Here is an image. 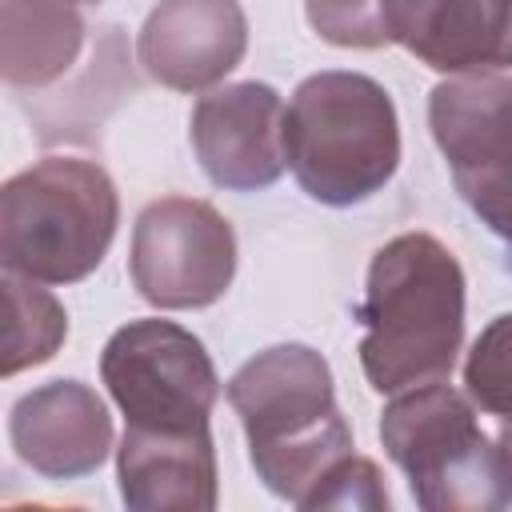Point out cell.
<instances>
[{
	"mask_svg": "<svg viewBox=\"0 0 512 512\" xmlns=\"http://www.w3.org/2000/svg\"><path fill=\"white\" fill-rule=\"evenodd\" d=\"M68 4H100V0H68Z\"/></svg>",
	"mask_w": 512,
	"mask_h": 512,
	"instance_id": "cell-20",
	"label": "cell"
},
{
	"mask_svg": "<svg viewBox=\"0 0 512 512\" xmlns=\"http://www.w3.org/2000/svg\"><path fill=\"white\" fill-rule=\"evenodd\" d=\"M388 504L392 500H388L380 468L368 456H356V452L344 456L308 500V508H364V512H380Z\"/></svg>",
	"mask_w": 512,
	"mask_h": 512,
	"instance_id": "cell-18",
	"label": "cell"
},
{
	"mask_svg": "<svg viewBox=\"0 0 512 512\" xmlns=\"http://www.w3.org/2000/svg\"><path fill=\"white\" fill-rule=\"evenodd\" d=\"M120 196L96 160L44 156L0 188V256L40 284H76L116 240Z\"/></svg>",
	"mask_w": 512,
	"mask_h": 512,
	"instance_id": "cell-4",
	"label": "cell"
},
{
	"mask_svg": "<svg viewBox=\"0 0 512 512\" xmlns=\"http://www.w3.org/2000/svg\"><path fill=\"white\" fill-rule=\"evenodd\" d=\"M8 440L32 472L52 480H76L108 460L112 416L96 388L80 380H52L12 404Z\"/></svg>",
	"mask_w": 512,
	"mask_h": 512,
	"instance_id": "cell-11",
	"label": "cell"
},
{
	"mask_svg": "<svg viewBox=\"0 0 512 512\" xmlns=\"http://www.w3.org/2000/svg\"><path fill=\"white\" fill-rule=\"evenodd\" d=\"M308 24L336 48L392 44V0H304Z\"/></svg>",
	"mask_w": 512,
	"mask_h": 512,
	"instance_id": "cell-17",
	"label": "cell"
},
{
	"mask_svg": "<svg viewBox=\"0 0 512 512\" xmlns=\"http://www.w3.org/2000/svg\"><path fill=\"white\" fill-rule=\"evenodd\" d=\"M360 368L368 384L396 396L448 380L464 344V268L432 232L392 236L368 264L356 312Z\"/></svg>",
	"mask_w": 512,
	"mask_h": 512,
	"instance_id": "cell-1",
	"label": "cell"
},
{
	"mask_svg": "<svg viewBox=\"0 0 512 512\" xmlns=\"http://www.w3.org/2000/svg\"><path fill=\"white\" fill-rule=\"evenodd\" d=\"M380 444L428 512H492L512 504V468L472 408L444 380L404 388L380 412Z\"/></svg>",
	"mask_w": 512,
	"mask_h": 512,
	"instance_id": "cell-5",
	"label": "cell"
},
{
	"mask_svg": "<svg viewBox=\"0 0 512 512\" xmlns=\"http://www.w3.org/2000/svg\"><path fill=\"white\" fill-rule=\"evenodd\" d=\"M128 272L152 308H208L236 276V232L208 200H152L136 216Z\"/></svg>",
	"mask_w": 512,
	"mask_h": 512,
	"instance_id": "cell-8",
	"label": "cell"
},
{
	"mask_svg": "<svg viewBox=\"0 0 512 512\" xmlns=\"http://www.w3.org/2000/svg\"><path fill=\"white\" fill-rule=\"evenodd\" d=\"M188 140L212 184L256 192L284 176V100L272 84L240 80L196 100Z\"/></svg>",
	"mask_w": 512,
	"mask_h": 512,
	"instance_id": "cell-9",
	"label": "cell"
},
{
	"mask_svg": "<svg viewBox=\"0 0 512 512\" xmlns=\"http://www.w3.org/2000/svg\"><path fill=\"white\" fill-rule=\"evenodd\" d=\"M224 392L244 424L256 476L296 508H308L324 476L356 448L336 408L332 368L308 344L256 352Z\"/></svg>",
	"mask_w": 512,
	"mask_h": 512,
	"instance_id": "cell-2",
	"label": "cell"
},
{
	"mask_svg": "<svg viewBox=\"0 0 512 512\" xmlns=\"http://www.w3.org/2000/svg\"><path fill=\"white\" fill-rule=\"evenodd\" d=\"M496 440H500V448H504V460H508V468H512V420L500 428V436H496Z\"/></svg>",
	"mask_w": 512,
	"mask_h": 512,
	"instance_id": "cell-19",
	"label": "cell"
},
{
	"mask_svg": "<svg viewBox=\"0 0 512 512\" xmlns=\"http://www.w3.org/2000/svg\"><path fill=\"white\" fill-rule=\"evenodd\" d=\"M4 376L36 368L60 352L68 340V312L64 304L32 276L4 268Z\"/></svg>",
	"mask_w": 512,
	"mask_h": 512,
	"instance_id": "cell-15",
	"label": "cell"
},
{
	"mask_svg": "<svg viewBox=\"0 0 512 512\" xmlns=\"http://www.w3.org/2000/svg\"><path fill=\"white\" fill-rule=\"evenodd\" d=\"M428 128L464 204L512 244V76H452L428 96Z\"/></svg>",
	"mask_w": 512,
	"mask_h": 512,
	"instance_id": "cell-7",
	"label": "cell"
},
{
	"mask_svg": "<svg viewBox=\"0 0 512 512\" xmlns=\"http://www.w3.org/2000/svg\"><path fill=\"white\" fill-rule=\"evenodd\" d=\"M120 496L136 512H212L216 448L208 428H140L124 424L116 448Z\"/></svg>",
	"mask_w": 512,
	"mask_h": 512,
	"instance_id": "cell-13",
	"label": "cell"
},
{
	"mask_svg": "<svg viewBox=\"0 0 512 512\" xmlns=\"http://www.w3.org/2000/svg\"><path fill=\"white\" fill-rule=\"evenodd\" d=\"M284 156L296 184L348 208L380 192L400 168V120L388 88L364 72H316L284 108Z\"/></svg>",
	"mask_w": 512,
	"mask_h": 512,
	"instance_id": "cell-3",
	"label": "cell"
},
{
	"mask_svg": "<svg viewBox=\"0 0 512 512\" xmlns=\"http://www.w3.org/2000/svg\"><path fill=\"white\" fill-rule=\"evenodd\" d=\"M464 388L496 420H512V312L488 320L464 360Z\"/></svg>",
	"mask_w": 512,
	"mask_h": 512,
	"instance_id": "cell-16",
	"label": "cell"
},
{
	"mask_svg": "<svg viewBox=\"0 0 512 512\" xmlns=\"http://www.w3.org/2000/svg\"><path fill=\"white\" fill-rule=\"evenodd\" d=\"M84 20L68 0H4L0 72L8 88H48L76 64Z\"/></svg>",
	"mask_w": 512,
	"mask_h": 512,
	"instance_id": "cell-14",
	"label": "cell"
},
{
	"mask_svg": "<svg viewBox=\"0 0 512 512\" xmlns=\"http://www.w3.org/2000/svg\"><path fill=\"white\" fill-rule=\"evenodd\" d=\"M248 48L240 0H160L136 40L140 68L172 92L220 84Z\"/></svg>",
	"mask_w": 512,
	"mask_h": 512,
	"instance_id": "cell-10",
	"label": "cell"
},
{
	"mask_svg": "<svg viewBox=\"0 0 512 512\" xmlns=\"http://www.w3.org/2000/svg\"><path fill=\"white\" fill-rule=\"evenodd\" d=\"M392 44L448 76L512 64V0H392Z\"/></svg>",
	"mask_w": 512,
	"mask_h": 512,
	"instance_id": "cell-12",
	"label": "cell"
},
{
	"mask_svg": "<svg viewBox=\"0 0 512 512\" xmlns=\"http://www.w3.org/2000/svg\"><path fill=\"white\" fill-rule=\"evenodd\" d=\"M100 380L128 424L140 428H208L220 400V376L204 344L160 316L128 320L100 352Z\"/></svg>",
	"mask_w": 512,
	"mask_h": 512,
	"instance_id": "cell-6",
	"label": "cell"
}]
</instances>
